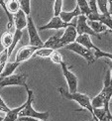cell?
<instances>
[{
  "instance_id": "1",
  "label": "cell",
  "mask_w": 112,
  "mask_h": 121,
  "mask_svg": "<svg viewBox=\"0 0 112 121\" xmlns=\"http://www.w3.org/2000/svg\"><path fill=\"white\" fill-rule=\"evenodd\" d=\"M58 90L60 92V94L63 95V97L69 99V100H74V101L78 102L83 109L88 110L90 112V114L92 115L93 120L96 121L95 117H94V113H93V107L91 105V99L87 94H83L80 92H69V91H65L63 87H58Z\"/></svg>"
},
{
  "instance_id": "2",
  "label": "cell",
  "mask_w": 112,
  "mask_h": 121,
  "mask_svg": "<svg viewBox=\"0 0 112 121\" xmlns=\"http://www.w3.org/2000/svg\"><path fill=\"white\" fill-rule=\"evenodd\" d=\"M26 90H27V93H28L26 105H25L24 108L19 112L18 118L23 117V116H29V117H33V118L38 119V120H48L49 116H50L49 112H38L36 110L33 109L32 103L34 101V92H33V90L29 89L28 87H26Z\"/></svg>"
},
{
  "instance_id": "3",
  "label": "cell",
  "mask_w": 112,
  "mask_h": 121,
  "mask_svg": "<svg viewBox=\"0 0 112 121\" xmlns=\"http://www.w3.org/2000/svg\"><path fill=\"white\" fill-rule=\"evenodd\" d=\"M65 48L69 50V51H72V52H74L76 54H78L79 56L82 57L86 62H87L88 65H92L95 60V58H94V54L93 52H91L90 49H87L86 47L80 45L79 43L78 42H73V43H69L68 45H65Z\"/></svg>"
},
{
  "instance_id": "4",
  "label": "cell",
  "mask_w": 112,
  "mask_h": 121,
  "mask_svg": "<svg viewBox=\"0 0 112 121\" xmlns=\"http://www.w3.org/2000/svg\"><path fill=\"white\" fill-rule=\"evenodd\" d=\"M27 74L26 73H17V74H9L7 77L0 78V89L4 86H9V85H22V86H27Z\"/></svg>"
},
{
  "instance_id": "5",
  "label": "cell",
  "mask_w": 112,
  "mask_h": 121,
  "mask_svg": "<svg viewBox=\"0 0 112 121\" xmlns=\"http://www.w3.org/2000/svg\"><path fill=\"white\" fill-rule=\"evenodd\" d=\"M27 29H28V33H29V40H30V45L32 46H37V47H43L44 46V42L41 40L37 28L35 26V24L33 22L32 17L28 15L27 17Z\"/></svg>"
},
{
  "instance_id": "6",
  "label": "cell",
  "mask_w": 112,
  "mask_h": 121,
  "mask_svg": "<svg viewBox=\"0 0 112 121\" xmlns=\"http://www.w3.org/2000/svg\"><path fill=\"white\" fill-rule=\"evenodd\" d=\"M76 32L78 34H88L90 36H94L100 39L99 34L95 33L92 29H91L88 25H87V18H86L85 15L80 14L76 17Z\"/></svg>"
},
{
  "instance_id": "7",
  "label": "cell",
  "mask_w": 112,
  "mask_h": 121,
  "mask_svg": "<svg viewBox=\"0 0 112 121\" xmlns=\"http://www.w3.org/2000/svg\"><path fill=\"white\" fill-rule=\"evenodd\" d=\"M73 25V26H76V22H65L62 20V18L60 17V15L58 16H54L51 21L44 25V26H41L39 28V30L43 31V30H47V29H56V30H60V29H65L67 27Z\"/></svg>"
},
{
  "instance_id": "8",
  "label": "cell",
  "mask_w": 112,
  "mask_h": 121,
  "mask_svg": "<svg viewBox=\"0 0 112 121\" xmlns=\"http://www.w3.org/2000/svg\"><path fill=\"white\" fill-rule=\"evenodd\" d=\"M78 36V32H76L75 26H70L67 27L65 30V32H63V35L60 36L59 40V47L60 48H65V45H68L69 43H73L75 41V38Z\"/></svg>"
},
{
  "instance_id": "9",
  "label": "cell",
  "mask_w": 112,
  "mask_h": 121,
  "mask_svg": "<svg viewBox=\"0 0 112 121\" xmlns=\"http://www.w3.org/2000/svg\"><path fill=\"white\" fill-rule=\"evenodd\" d=\"M60 65H62L63 73H64L65 78L67 79L69 92H75L76 90H78V78H76V75L69 69V68L67 67V64L65 63L62 62Z\"/></svg>"
},
{
  "instance_id": "10",
  "label": "cell",
  "mask_w": 112,
  "mask_h": 121,
  "mask_svg": "<svg viewBox=\"0 0 112 121\" xmlns=\"http://www.w3.org/2000/svg\"><path fill=\"white\" fill-rule=\"evenodd\" d=\"M38 48H40V47L32 46V45L22 47V48L18 51V53H17V55H16V59H15V60H16V62H18V63H22V62H25V60H29V59L34 55L35 51H36Z\"/></svg>"
},
{
  "instance_id": "11",
  "label": "cell",
  "mask_w": 112,
  "mask_h": 121,
  "mask_svg": "<svg viewBox=\"0 0 112 121\" xmlns=\"http://www.w3.org/2000/svg\"><path fill=\"white\" fill-rule=\"evenodd\" d=\"M13 19H14V25H15V27H16V29L23 30L27 26L26 14L24 13L23 10L20 9L18 12L15 13V15L13 16Z\"/></svg>"
},
{
  "instance_id": "12",
  "label": "cell",
  "mask_w": 112,
  "mask_h": 121,
  "mask_svg": "<svg viewBox=\"0 0 112 121\" xmlns=\"http://www.w3.org/2000/svg\"><path fill=\"white\" fill-rule=\"evenodd\" d=\"M75 42L79 43L80 45L86 47L87 49H96L97 47L91 42V39L88 34H78V36L75 38Z\"/></svg>"
},
{
  "instance_id": "13",
  "label": "cell",
  "mask_w": 112,
  "mask_h": 121,
  "mask_svg": "<svg viewBox=\"0 0 112 121\" xmlns=\"http://www.w3.org/2000/svg\"><path fill=\"white\" fill-rule=\"evenodd\" d=\"M93 113H94V117L96 121H104V120H109L112 121V115L111 113H108L105 110L104 107H96L93 108Z\"/></svg>"
},
{
  "instance_id": "14",
  "label": "cell",
  "mask_w": 112,
  "mask_h": 121,
  "mask_svg": "<svg viewBox=\"0 0 112 121\" xmlns=\"http://www.w3.org/2000/svg\"><path fill=\"white\" fill-rule=\"evenodd\" d=\"M63 35V32H59L57 33L54 36L50 37L47 41L44 42V46L43 47H46V48H51L53 50H58L60 49L59 47V40L60 38V36Z\"/></svg>"
},
{
  "instance_id": "15",
  "label": "cell",
  "mask_w": 112,
  "mask_h": 121,
  "mask_svg": "<svg viewBox=\"0 0 112 121\" xmlns=\"http://www.w3.org/2000/svg\"><path fill=\"white\" fill-rule=\"evenodd\" d=\"M81 14V11L78 6H76L75 9L72 12H65V11H60V13L59 14L60 17L62 18L63 21L65 22H70L73 18H76L78 16V15Z\"/></svg>"
},
{
  "instance_id": "16",
  "label": "cell",
  "mask_w": 112,
  "mask_h": 121,
  "mask_svg": "<svg viewBox=\"0 0 112 121\" xmlns=\"http://www.w3.org/2000/svg\"><path fill=\"white\" fill-rule=\"evenodd\" d=\"M87 25L97 34L105 32L106 30H107V28H108L103 23H101L100 21H95V20H87Z\"/></svg>"
},
{
  "instance_id": "17",
  "label": "cell",
  "mask_w": 112,
  "mask_h": 121,
  "mask_svg": "<svg viewBox=\"0 0 112 121\" xmlns=\"http://www.w3.org/2000/svg\"><path fill=\"white\" fill-rule=\"evenodd\" d=\"M20 64L21 63H18V62H16V60L13 62V63H8V64L6 63L1 74H0V78H4V77H7V75H9V74H12L15 72V69L19 67Z\"/></svg>"
},
{
  "instance_id": "18",
  "label": "cell",
  "mask_w": 112,
  "mask_h": 121,
  "mask_svg": "<svg viewBox=\"0 0 112 121\" xmlns=\"http://www.w3.org/2000/svg\"><path fill=\"white\" fill-rule=\"evenodd\" d=\"M5 6L10 14H15L20 10V4L18 0H4Z\"/></svg>"
},
{
  "instance_id": "19",
  "label": "cell",
  "mask_w": 112,
  "mask_h": 121,
  "mask_svg": "<svg viewBox=\"0 0 112 121\" xmlns=\"http://www.w3.org/2000/svg\"><path fill=\"white\" fill-rule=\"evenodd\" d=\"M26 105V102H25L23 105H21L18 108H14V109H10L9 111H7L6 116L3 118L4 121H8V120H18V114L21 110L24 108V106Z\"/></svg>"
},
{
  "instance_id": "20",
  "label": "cell",
  "mask_w": 112,
  "mask_h": 121,
  "mask_svg": "<svg viewBox=\"0 0 112 121\" xmlns=\"http://www.w3.org/2000/svg\"><path fill=\"white\" fill-rule=\"evenodd\" d=\"M22 36H23L22 30H19V29L15 30V33L13 34V41H12V44H11V46L8 48V55H9V56L12 54L13 50L15 49V47H16V45L18 44V42L20 41V40H21Z\"/></svg>"
},
{
  "instance_id": "21",
  "label": "cell",
  "mask_w": 112,
  "mask_h": 121,
  "mask_svg": "<svg viewBox=\"0 0 112 121\" xmlns=\"http://www.w3.org/2000/svg\"><path fill=\"white\" fill-rule=\"evenodd\" d=\"M12 41H13V34L10 33L9 31L5 32L2 34L1 36V45L4 47V48H9L11 46L12 44Z\"/></svg>"
},
{
  "instance_id": "22",
  "label": "cell",
  "mask_w": 112,
  "mask_h": 121,
  "mask_svg": "<svg viewBox=\"0 0 112 121\" xmlns=\"http://www.w3.org/2000/svg\"><path fill=\"white\" fill-rule=\"evenodd\" d=\"M98 21H100L101 23H103L104 25H106L111 31H112V18L111 15L106 12V13H100L99 17H98Z\"/></svg>"
},
{
  "instance_id": "23",
  "label": "cell",
  "mask_w": 112,
  "mask_h": 121,
  "mask_svg": "<svg viewBox=\"0 0 112 121\" xmlns=\"http://www.w3.org/2000/svg\"><path fill=\"white\" fill-rule=\"evenodd\" d=\"M53 51H54V50L51 49V48L41 47V48H38L36 51H35L34 55H35V56L41 57V58H47V57H50V55L52 54Z\"/></svg>"
},
{
  "instance_id": "24",
  "label": "cell",
  "mask_w": 112,
  "mask_h": 121,
  "mask_svg": "<svg viewBox=\"0 0 112 121\" xmlns=\"http://www.w3.org/2000/svg\"><path fill=\"white\" fill-rule=\"evenodd\" d=\"M9 58V55H8V49L5 48L3 51L0 53V74H1L2 70L5 67V65L7 63V60Z\"/></svg>"
},
{
  "instance_id": "25",
  "label": "cell",
  "mask_w": 112,
  "mask_h": 121,
  "mask_svg": "<svg viewBox=\"0 0 112 121\" xmlns=\"http://www.w3.org/2000/svg\"><path fill=\"white\" fill-rule=\"evenodd\" d=\"M91 105H92L93 108L103 107L104 106V98H103L102 94H101L100 92L98 93V95H96L94 98L91 99Z\"/></svg>"
},
{
  "instance_id": "26",
  "label": "cell",
  "mask_w": 112,
  "mask_h": 121,
  "mask_svg": "<svg viewBox=\"0 0 112 121\" xmlns=\"http://www.w3.org/2000/svg\"><path fill=\"white\" fill-rule=\"evenodd\" d=\"M76 2H78V6L79 7L80 11H81V14H83L86 16V15L90 12L88 2L86 1V0H76Z\"/></svg>"
},
{
  "instance_id": "27",
  "label": "cell",
  "mask_w": 112,
  "mask_h": 121,
  "mask_svg": "<svg viewBox=\"0 0 112 121\" xmlns=\"http://www.w3.org/2000/svg\"><path fill=\"white\" fill-rule=\"evenodd\" d=\"M20 4V9L23 10L24 13L27 15H30L31 9H30V0H18Z\"/></svg>"
},
{
  "instance_id": "28",
  "label": "cell",
  "mask_w": 112,
  "mask_h": 121,
  "mask_svg": "<svg viewBox=\"0 0 112 121\" xmlns=\"http://www.w3.org/2000/svg\"><path fill=\"white\" fill-rule=\"evenodd\" d=\"M93 54H94L95 60H96V59H100V58H108V59H110V60H112V54L103 52V51H101V50L98 49V48H96V49L94 50V53H93Z\"/></svg>"
},
{
  "instance_id": "29",
  "label": "cell",
  "mask_w": 112,
  "mask_h": 121,
  "mask_svg": "<svg viewBox=\"0 0 112 121\" xmlns=\"http://www.w3.org/2000/svg\"><path fill=\"white\" fill-rule=\"evenodd\" d=\"M50 58L52 60V62L55 63V64H60L63 62V57L57 50H54L52 52V54L50 55Z\"/></svg>"
},
{
  "instance_id": "30",
  "label": "cell",
  "mask_w": 112,
  "mask_h": 121,
  "mask_svg": "<svg viewBox=\"0 0 112 121\" xmlns=\"http://www.w3.org/2000/svg\"><path fill=\"white\" fill-rule=\"evenodd\" d=\"M97 7L99 8L101 13L108 12V1L107 0H96Z\"/></svg>"
},
{
  "instance_id": "31",
  "label": "cell",
  "mask_w": 112,
  "mask_h": 121,
  "mask_svg": "<svg viewBox=\"0 0 112 121\" xmlns=\"http://www.w3.org/2000/svg\"><path fill=\"white\" fill-rule=\"evenodd\" d=\"M63 6V0H55L54 4V16H58V15L62 11Z\"/></svg>"
},
{
  "instance_id": "32",
  "label": "cell",
  "mask_w": 112,
  "mask_h": 121,
  "mask_svg": "<svg viewBox=\"0 0 112 121\" xmlns=\"http://www.w3.org/2000/svg\"><path fill=\"white\" fill-rule=\"evenodd\" d=\"M0 106L3 107V109H4L5 112H7V111H9V110H10V108L7 106V104L3 101V99L1 98V96H0Z\"/></svg>"
},
{
  "instance_id": "33",
  "label": "cell",
  "mask_w": 112,
  "mask_h": 121,
  "mask_svg": "<svg viewBox=\"0 0 112 121\" xmlns=\"http://www.w3.org/2000/svg\"><path fill=\"white\" fill-rule=\"evenodd\" d=\"M108 4H109V7H108V13L112 14V0H107Z\"/></svg>"
},
{
  "instance_id": "34",
  "label": "cell",
  "mask_w": 112,
  "mask_h": 121,
  "mask_svg": "<svg viewBox=\"0 0 112 121\" xmlns=\"http://www.w3.org/2000/svg\"><path fill=\"white\" fill-rule=\"evenodd\" d=\"M110 105L112 106V96H111V98H110V101H109V106H110Z\"/></svg>"
},
{
  "instance_id": "35",
  "label": "cell",
  "mask_w": 112,
  "mask_h": 121,
  "mask_svg": "<svg viewBox=\"0 0 112 121\" xmlns=\"http://www.w3.org/2000/svg\"><path fill=\"white\" fill-rule=\"evenodd\" d=\"M111 65H112V64H111ZM110 75H111V80H112V69L110 70Z\"/></svg>"
},
{
  "instance_id": "36",
  "label": "cell",
  "mask_w": 112,
  "mask_h": 121,
  "mask_svg": "<svg viewBox=\"0 0 112 121\" xmlns=\"http://www.w3.org/2000/svg\"><path fill=\"white\" fill-rule=\"evenodd\" d=\"M1 120H3V117H1V116H0V121H1Z\"/></svg>"
},
{
  "instance_id": "37",
  "label": "cell",
  "mask_w": 112,
  "mask_h": 121,
  "mask_svg": "<svg viewBox=\"0 0 112 121\" xmlns=\"http://www.w3.org/2000/svg\"><path fill=\"white\" fill-rule=\"evenodd\" d=\"M110 15H111V18H112V14H110Z\"/></svg>"
},
{
  "instance_id": "38",
  "label": "cell",
  "mask_w": 112,
  "mask_h": 121,
  "mask_svg": "<svg viewBox=\"0 0 112 121\" xmlns=\"http://www.w3.org/2000/svg\"><path fill=\"white\" fill-rule=\"evenodd\" d=\"M86 1H87V2H88V0H86Z\"/></svg>"
},
{
  "instance_id": "39",
  "label": "cell",
  "mask_w": 112,
  "mask_h": 121,
  "mask_svg": "<svg viewBox=\"0 0 112 121\" xmlns=\"http://www.w3.org/2000/svg\"><path fill=\"white\" fill-rule=\"evenodd\" d=\"M111 32H112V31H111Z\"/></svg>"
}]
</instances>
